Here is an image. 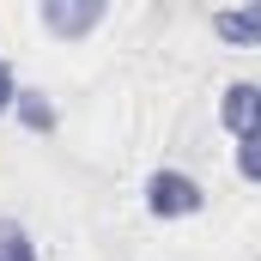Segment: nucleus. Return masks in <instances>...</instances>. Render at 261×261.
Here are the masks:
<instances>
[{
	"instance_id": "obj_5",
	"label": "nucleus",
	"mask_w": 261,
	"mask_h": 261,
	"mask_svg": "<svg viewBox=\"0 0 261 261\" xmlns=\"http://www.w3.org/2000/svg\"><path fill=\"white\" fill-rule=\"evenodd\" d=\"M6 116H18V128H24V134H55V103H49L43 91H18Z\"/></svg>"
},
{
	"instance_id": "obj_3",
	"label": "nucleus",
	"mask_w": 261,
	"mask_h": 261,
	"mask_svg": "<svg viewBox=\"0 0 261 261\" xmlns=\"http://www.w3.org/2000/svg\"><path fill=\"white\" fill-rule=\"evenodd\" d=\"M219 122L237 134H261V85L255 79H237V85H225V97H219Z\"/></svg>"
},
{
	"instance_id": "obj_8",
	"label": "nucleus",
	"mask_w": 261,
	"mask_h": 261,
	"mask_svg": "<svg viewBox=\"0 0 261 261\" xmlns=\"http://www.w3.org/2000/svg\"><path fill=\"white\" fill-rule=\"evenodd\" d=\"M12 97H18V79H12V61H0V116L12 110Z\"/></svg>"
},
{
	"instance_id": "obj_2",
	"label": "nucleus",
	"mask_w": 261,
	"mask_h": 261,
	"mask_svg": "<svg viewBox=\"0 0 261 261\" xmlns=\"http://www.w3.org/2000/svg\"><path fill=\"white\" fill-rule=\"evenodd\" d=\"M103 0H43L37 6V18H43V31L49 37H61V43H79V37H91L97 24H103Z\"/></svg>"
},
{
	"instance_id": "obj_6",
	"label": "nucleus",
	"mask_w": 261,
	"mask_h": 261,
	"mask_svg": "<svg viewBox=\"0 0 261 261\" xmlns=\"http://www.w3.org/2000/svg\"><path fill=\"white\" fill-rule=\"evenodd\" d=\"M0 261H37V243L18 219H0Z\"/></svg>"
},
{
	"instance_id": "obj_1",
	"label": "nucleus",
	"mask_w": 261,
	"mask_h": 261,
	"mask_svg": "<svg viewBox=\"0 0 261 261\" xmlns=\"http://www.w3.org/2000/svg\"><path fill=\"white\" fill-rule=\"evenodd\" d=\"M200 206H206V189H200L189 170L158 164V170L146 176V213H152V219H189Z\"/></svg>"
},
{
	"instance_id": "obj_4",
	"label": "nucleus",
	"mask_w": 261,
	"mask_h": 261,
	"mask_svg": "<svg viewBox=\"0 0 261 261\" xmlns=\"http://www.w3.org/2000/svg\"><path fill=\"white\" fill-rule=\"evenodd\" d=\"M213 24H219V43H237V49L261 43V6H225Z\"/></svg>"
},
{
	"instance_id": "obj_7",
	"label": "nucleus",
	"mask_w": 261,
	"mask_h": 261,
	"mask_svg": "<svg viewBox=\"0 0 261 261\" xmlns=\"http://www.w3.org/2000/svg\"><path fill=\"white\" fill-rule=\"evenodd\" d=\"M237 176H243V182L261 176V134H243V140H237Z\"/></svg>"
}]
</instances>
